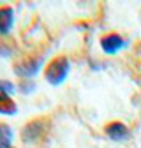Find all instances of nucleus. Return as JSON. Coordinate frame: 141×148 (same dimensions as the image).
Returning a JSON list of instances; mask_svg holds the SVG:
<instances>
[{"label":"nucleus","mask_w":141,"mask_h":148,"mask_svg":"<svg viewBox=\"0 0 141 148\" xmlns=\"http://www.w3.org/2000/svg\"><path fill=\"white\" fill-rule=\"evenodd\" d=\"M69 69H70V62H69L67 57L55 58L53 62H49L48 67H46V72H44L46 81L49 85H53V86H58L60 83L65 81L67 74H69Z\"/></svg>","instance_id":"obj_1"},{"label":"nucleus","mask_w":141,"mask_h":148,"mask_svg":"<svg viewBox=\"0 0 141 148\" xmlns=\"http://www.w3.org/2000/svg\"><path fill=\"white\" fill-rule=\"evenodd\" d=\"M14 94V85L11 81L0 79V115H14L16 106L11 99Z\"/></svg>","instance_id":"obj_2"},{"label":"nucleus","mask_w":141,"mask_h":148,"mask_svg":"<svg viewBox=\"0 0 141 148\" xmlns=\"http://www.w3.org/2000/svg\"><path fill=\"white\" fill-rule=\"evenodd\" d=\"M46 132V120H34L27 123L21 131L23 143H37Z\"/></svg>","instance_id":"obj_3"},{"label":"nucleus","mask_w":141,"mask_h":148,"mask_svg":"<svg viewBox=\"0 0 141 148\" xmlns=\"http://www.w3.org/2000/svg\"><path fill=\"white\" fill-rule=\"evenodd\" d=\"M125 39H123L122 35L118 34H110V35H106L101 39V48L106 55H115L118 53L122 48H125Z\"/></svg>","instance_id":"obj_4"},{"label":"nucleus","mask_w":141,"mask_h":148,"mask_svg":"<svg viewBox=\"0 0 141 148\" xmlns=\"http://www.w3.org/2000/svg\"><path fill=\"white\" fill-rule=\"evenodd\" d=\"M42 65V58H34V60H25V62H20L18 65H14V72L21 78H32L39 72Z\"/></svg>","instance_id":"obj_5"},{"label":"nucleus","mask_w":141,"mask_h":148,"mask_svg":"<svg viewBox=\"0 0 141 148\" xmlns=\"http://www.w3.org/2000/svg\"><path fill=\"white\" fill-rule=\"evenodd\" d=\"M104 132H106V136H108L110 139H113V141H125V139H129V136H131V131L123 125V123H120V122H111V123H108L106 125V129H104Z\"/></svg>","instance_id":"obj_6"},{"label":"nucleus","mask_w":141,"mask_h":148,"mask_svg":"<svg viewBox=\"0 0 141 148\" xmlns=\"http://www.w3.org/2000/svg\"><path fill=\"white\" fill-rule=\"evenodd\" d=\"M14 25V9L0 7V35H7Z\"/></svg>","instance_id":"obj_7"},{"label":"nucleus","mask_w":141,"mask_h":148,"mask_svg":"<svg viewBox=\"0 0 141 148\" xmlns=\"http://www.w3.org/2000/svg\"><path fill=\"white\" fill-rule=\"evenodd\" d=\"M12 129L7 123H0V148H12Z\"/></svg>","instance_id":"obj_8"},{"label":"nucleus","mask_w":141,"mask_h":148,"mask_svg":"<svg viewBox=\"0 0 141 148\" xmlns=\"http://www.w3.org/2000/svg\"><path fill=\"white\" fill-rule=\"evenodd\" d=\"M20 88H23V92L27 94V92H30V90L34 88V85H20Z\"/></svg>","instance_id":"obj_9"}]
</instances>
